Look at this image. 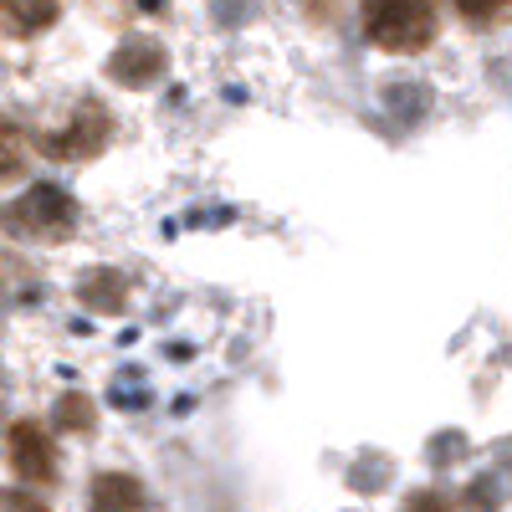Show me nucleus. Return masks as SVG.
Here are the masks:
<instances>
[{
    "label": "nucleus",
    "instance_id": "f257e3e1",
    "mask_svg": "<svg viewBox=\"0 0 512 512\" xmlns=\"http://www.w3.org/2000/svg\"><path fill=\"white\" fill-rule=\"evenodd\" d=\"M364 31L384 52H425L436 41L431 0H364Z\"/></svg>",
    "mask_w": 512,
    "mask_h": 512
},
{
    "label": "nucleus",
    "instance_id": "f03ea898",
    "mask_svg": "<svg viewBox=\"0 0 512 512\" xmlns=\"http://www.w3.org/2000/svg\"><path fill=\"white\" fill-rule=\"evenodd\" d=\"M6 226L16 236H36V241H52V236H67L77 226V205L67 190L57 185H31L11 210H6Z\"/></svg>",
    "mask_w": 512,
    "mask_h": 512
},
{
    "label": "nucleus",
    "instance_id": "7ed1b4c3",
    "mask_svg": "<svg viewBox=\"0 0 512 512\" xmlns=\"http://www.w3.org/2000/svg\"><path fill=\"white\" fill-rule=\"evenodd\" d=\"M11 466H16V477H26V482H52L57 477V451H52L47 431H41L36 420H16L11 425Z\"/></svg>",
    "mask_w": 512,
    "mask_h": 512
},
{
    "label": "nucleus",
    "instance_id": "20e7f679",
    "mask_svg": "<svg viewBox=\"0 0 512 512\" xmlns=\"http://www.w3.org/2000/svg\"><path fill=\"white\" fill-rule=\"evenodd\" d=\"M108 72L123 82V88H149V82L164 77V47L149 36H128L123 47L108 57Z\"/></svg>",
    "mask_w": 512,
    "mask_h": 512
},
{
    "label": "nucleus",
    "instance_id": "39448f33",
    "mask_svg": "<svg viewBox=\"0 0 512 512\" xmlns=\"http://www.w3.org/2000/svg\"><path fill=\"white\" fill-rule=\"evenodd\" d=\"M103 144H108V113H103V108H82V113L67 123V134L47 139L41 149L57 154V159H93Z\"/></svg>",
    "mask_w": 512,
    "mask_h": 512
},
{
    "label": "nucleus",
    "instance_id": "423d86ee",
    "mask_svg": "<svg viewBox=\"0 0 512 512\" xmlns=\"http://www.w3.org/2000/svg\"><path fill=\"white\" fill-rule=\"evenodd\" d=\"M77 297H82V308H88V313L118 318V313L128 308V277L113 272V267H93V272H82Z\"/></svg>",
    "mask_w": 512,
    "mask_h": 512
},
{
    "label": "nucleus",
    "instance_id": "0eeeda50",
    "mask_svg": "<svg viewBox=\"0 0 512 512\" xmlns=\"http://www.w3.org/2000/svg\"><path fill=\"white\" fill-rule=\"evenodd\" d=\"M93 512H139L144 507V482L128 472H103L93 482Z\"/></svg>",
    "mask_w": 512,
    "mask_h": 512
},
{
    "label": "nucleus",
    "instance_id": "6e6552de",
    "mask_svg": "<svg viewBox=\"0 0 512 512\" xmlns=\"http://www.w3.org/2000/svg\"><path fill=\"white\" fill-rule=\"evenodd\" d=\"M0 16L16 31H41L57 21V0H0Z\"/></svg>",
    "mask_w": 512,
    "mask_h": 512
},
{
    "label": "nucleus",
    "instance_id": "1a4fd4ad",
    "mask_svg": "<svg viewBox=\"0 0 512 512\" xmlns=\"http://www.w3.org/2000/svg\"><path fill=\"white\" fill-rule=\"evenodd\" d=\"M93 400L88 395H62L57 400V425H62V431H93Z\"/></svg>",
    "mask_w": 512,
    "mask_h": 512
},
{
    "label": "nucleus",
    "instance_id": "9d476101",
    "mask_svg": "<svg viewBox=\"0 0 512 512\" xmlns=\"http://www.w3.org/2000/svg\"><path fill=\"white\" fill-rule=\"evenodd\" d=\"M21 175V134H16V123L0 118V180H11Z\"/></svg>",
    "mask_w": 512,
    "mask_h": 512
},
{
    "label": "nucleus",
    "instance_id": "9b49d317",
    "mask_svg": "<svg viewBox=\"0 0 512 512\" xmlns=\"http://www.w3.org/2000/svg\"><path fill=\"white\" fill-rule=\"evenodd\" d=\"M456 11H461L466 21H492V16L512 11V0H456Z\"/></svg>",
    "mask_w": 512,
    "mask_h": 512
},
{
    "label": "nucleus",
    "instance_id": "f8f14e48",
    "mask_svg": "<svg viewBox=\"0 0 512 512\" xmlns=\"http://www.w3.org/2000/svg\"><path fill=\"white\" fill-rule=\"evenodd\" d=\"M0 512H47V502H36L26 492H6V497H0Z\"/></svg>",
    "mask_w": 512,
    "mask_h": 512
},
{
    "label": "nucleus",
    "instance_id": "ddd939ff",
    "mask_svg": "<svg viewBox=\"0 0 512 512\" xmlns=\"http://www.w3.org/2000/svg\"><path fill=\"white\" fill-rule=\"evenodd\" d=\"M410 512H446V502H441L436 492H420V497L410 502Z\"/></svg>",
    "mask_w": 512,
    "mask_h": 512
}]
</instances>
